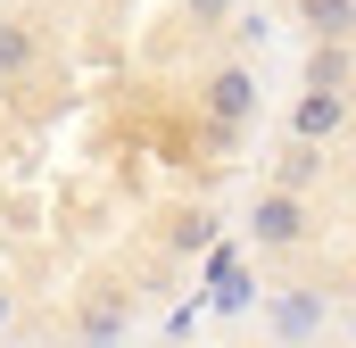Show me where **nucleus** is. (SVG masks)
<instances>
[{"instance_id":"obj_6","label":"nucleus","mask_w":356,"mask_h":348,"mask_svg":"<svg viewBox=\"0 0 356 348\" xmlns=\"http://www.w3.org/2000/svg\"><path fill=\"white\" fill-rule=\"evenodd\" d=\"M33 58V25H0V75H17Z\"/></svg>"},{"instance_id":"obj_5","label":"nucleus","mask_w":356,"mask_h":348,"mask_svg":"<svg viewBox=\"0 0 356 348\" xmlns=\"http://www.w3.org/2000/svg\"><path fill=\"white\" fill-rule=\"evenodd\" d=\"M298 17L315 25V42H348V0H298Z\"/></svg>"},{"instance_id":"obj_1","label":"nucleus","mask_w":356,"mask_h":348,"mask_svg":"<svg viewBox=\"0 0 356 348\" xmlns=\"http://www.w3.org/2000/svg\"><path fill=\"white\" fill-rule=\"evenodd\" d=\"M249 232H257V249H298V241H307V207H298V191H273V199H257Z\"/></svg>"},{"instance_id":"obj_4","label":"nucleus","mask_w":356,"mask_h":348,"mask_svg":"<svg viewBox=\"0 0 356 348\" xmlns=\"http://www.w3.org/2000/svg\"><path fill=\"white\" fill-rule=\"evenodd\" d=\"M307 91H348V42H315V58H307Z\"/></svg>"},{"instance_id":"obj_2","label":"nucleus","mask_w":356,"mask_h":348,"mask_svg":"<svg viewBox=\"0 0 356 348\" xmlns=\"http://www.w3.org/2000/svg\"><path fill=\"white\" fill-rule=\"evenodd\" d=\"M340 125H348V91H307V100H298V116H290V133H298L307 150L340 141Z\"/></svg>"},{"instance_id":"obj_9","label":"nucleus","mask_w":356,"mask_h":348,"mask_svg":"<svg viewBox=\"0 0 356 348\" xmlns=\"http://www.w3.org/2000/svg\"><path fill=\"white\" fill-rule=\"evenodd\" d=\"M191 8H199V17H224V0H191Z\"/></svg>"},{"instance_id":"obj_3","label":"nucleus","mask_w":356,"mask_h":348,"mask_svg":"<svg viewBox=\"0 0 356 348\" xmlns=\"http://www.w3.org/2000/svg\"><path fill=\"white\" fill-rule=\"evenodd\" d=\"M207 116H216V125H249V116H257V75H249V67H224V75L207 84Z\"/></svg>"},{"instance_id":"obj_10","label":"nucleus","mask_w":356,"mask_h":348,"mask_svg":"<svg viewBox=\"0 0 356 348\" xmlns=\"http://www.w3.org/2000/svg\"><path fill=\"white\" fill-rule=\"evenodd\" d=\"M0 324H8V299H0Z\"/></svg>"},{"instance_id":"obj_8","label":"nucleus","mask_w":356,"mask_h":348,"mask_svg":"<svg viewBox=\"0 0 356 348\" xmlns=\"http://www.w3.org/2000/svg\"><path fill=\"white\" fill-rule=\"evenodd\" d=\"M175 249H207V216H182V224H175Z\"/></svg>"},{"instance_id":"obj_7","label":"nucleus","mask_w":356,"mask_h":348,"mask_svg":"<svg viewBox=\"0 0 356 348\" xmlns=\"http://www.w3.org/2000/svg\"><path fill=\"white\" fill-rule=\"evenodd\" d=\"M315 166H323V158H315V150L298 141V150L282 158V191H307V182H315Z\"/></svg>"}]
</instances>
